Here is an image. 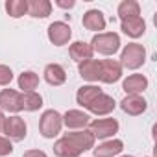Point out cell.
I'll use <instances>...</instances> for the list:
<instances>
[{
	"instance_id": "1",
	"label": "cell",
	"mask_w": 157,
	"mask_h": 157,
	"mask_svg": "<svg viewBox=\"0 0 157 157\" xmlns=\"http://www.w3.org/2000/svg\"><path fill=\"white\" fill-rule=\"evenodd\" d=\"M146 61V48L139 43H128L124 48H122V54H120V65L122 68H128V70H137L144 65Z\"/></svg>"
},
{
	"instance_id": "2",
	"label": "cell",
	"mask_w": 157,
	"mask_h": 157,
	"mask_svg": "<svg viewBox=\"0 0 157 157\" xmlns=\"http://www.w3.org/2000/svg\"><path fill=\"white\" fill-rule=\"evenodd\" d=\"M89 44L93 46V52H98L102 56H115L120 48V37L115 32H102L96 33Z\"/></svg>"
},
{
	"instance_id": "3",
	"label": "cell",
	"mask_w": 157,
	"mask_h": 157,
	"mask_svg": "<svg viewBox=\"0 0 157 157\" xmlns=\"http://www.w3.org/2000/svg\"><path fill=\"white\" fill-rule=\"evenodd\" d=\"M61 128H63V115L57 113L56 109H46L41 115L39 131L44 139H54L56 135L61 133Z\"/></svg>"
},
{
	"instance_id": "4",
	"label": "cell",
	"mask_w": 157,
	"mask_h": 157,
	"mask_svg": "<svg viewBox=\"0 0 157 157\" xmlns=\"http://www.w3.org/2000/svg\"><path fill=\"white\" fill-rule=\"evenodd\" d=\"M2 133H4L6 139H10L13 142H21L28 135V126H26L24 118H21L19 115H11V117H6L4 118Z\"/></svg>"
},
{
	"instance_id": "5",
	"label": "cell",
	"mask_w": 157,
	"mask_h": 157,
	"mask_svg": "<svg viewBox=\"0 0 157 157\" xmlns=\"http://www.w3.org/2000/svg\"><path fill=\"white\" fill-rule=\"evenodd\" d=\"M89 131L94 139H113L118 133V122L117 118H96L89 122Z\"/></svg>"
},
{
	"instance_id": "6",
	"label": "cell",
	"mask_w": 157,
	"mask_h": 157,
	"mask_svg": "<svg viewBox=\"0 0 157 157\" xmlns=\"http://www.w3.org/2000/svg\"><path fill=\"white\" fill-rule=\"evenodd\" d=\"M0 111L6 113H21L22 111V94L15 89H2L0 91Z\"/></svg>"
},
{
	"instance_id": "7",
	"label": "cell",
	"mask_w": 157,
	"mask_h": 157,
	"mask_svg": "<svg viewBox=\"0 0 157 157\" xmlns=\"http://www.w3.org/2000/svg\"><path fill=\"white\" fill-rule=\"evenodd\" d=\"M46 33H48L50 43L56 44V46H65V44L70 41V37H72V30H70V26H68L67 22H61V21L52 22V24L48 26Z\"/></svg>"
},
{
	"instance_id": "8",
	"label": "cell",
	"mask_w": 157,
	"mask_h": 157,
	"mask_svg": "<svg viewBox=\"0 0 157 157\" xmlns=\"http://www.w3.org/2000/svg\"><path fill=\"white\" fill-rule=\"evenodd\" d=\"M122 78V65L117 59H102L100 61V80L102 83H115Z\"/></svg>"
},
{
	"instance_id": "9",
	"label": "cell",
	"mask_w": 157,
	"mask_h": 157,
	"mask_svg": "<svg viewBox=\"0 0 157 157\" xmlns=\"http://www.w3.org/2000/svg\"><path fill=\"white\" fill-rule=\"evenodd\" d=\"M91 122V117L85 111L80 109H68L63 115V126H67V129L78 131V129H85Z\"/></svg>"
},
{
	"instance_id": "10",
	"label": "cell",
	"mask_w": 157,
	"mask_h": 157,
	"mask_svg": "<svg viewBox=\"0 0 157 157\" xmlns=\"http://www.w3.org/2000/svg\"><path fill=\"white\" fill-rule=\"evenodd\" d=\"M146 107H148V102L142 98V94H126L120 102V109L131 117L142 115L146 111Z\"/></svg>"
},
{
	"instance_id": "11",
	"label": "cell",
	"mask_w": 157,
	"mask_h": 157,
	"mask_svg": "<svg viewBox=\"0 0 157 157\" xmlns=\"http://www.w3.org/2000/svg\"><path fill=\"white\" fill-rule=\"evenodd\" d=\"M115 107H117L115 98L109 96V94H105V93H100V94L91 102V105H89L87 109H89L93 115H96V117H105V115L113 113Z\"/></svg>"
},
{
	"instance_id": "12",
	"label": "cell",
	"mask_w": 157,
	"mask_h": 157,
	"mask_svg": "<svg viewBox=\"0 0 157 157\" xmlns=\"http://www.w3.org/2000/svg\"><path fill=\"white\" fill-rule=\"evenodd\" d=\"M63 137H67L76 148H80L82 151H87V150H93L94 148V137L89 129H78V131H68L65 133Z\"/></svg>"
},
{
	"instance_id": "13",
	"label": "cell",
	"mask_w": 157,
	"mask_h": 157,
	"mask_svg": "<svg viewBox=\"0 0 157 157\" xmlns=\"http://www.w3.org/2000/svg\"><path fill=\"white\" fill-rule=\"evenodd\" d=\"M82 24H83L85 30L102 33V30H105V17H104V13L100 10H89V11L83 13Z\"/></svg>"
},
{
	"instance_id": "14",
	"label": "cell",
	"mask_w": 157,
	"mask_h": 157,
	"mask_svg": "<svg viewBox=\"0 0 157 157\" xmlns=\"http://www.w3.org/2000/svg\"><path fill=\"white\" fill-rule=\"evenodd\" d=\"M122 89L126 94H142L148 89V78L142 74H129L122 83Z\"/></svg>"
},
{
	"instance_id": "15",
	"label": "cell",
	"mask_w": 157,
	"mask_h": 157,
	"mask_svg": "<svg viewBox=\"0 0 157 157\" xmlns=\"http://www.w3.org/2000/svg\"><path fill=\"white\" fill-rule=\"evenodd\" d=\"M120 30L131 37V39H139L144 35L146 32V22L142 17H131V19H126V21H120Z\"/></svg>"
},
{
	"instance_id": "16",
	"label": "cell",
	"mask_w": 157,
	"mask_h": 157,
	"mask_svg": "<svg viewBox=\"0 0 157 157\" xmlns=\"http://www.w3.org/2000/svg\"><path fill=\"white\" fill-rule=\"evenodd\" d=\"M122 150H124V142L120 139H109L93 148L94 157H117L118 153H122Z\"/></svg>"
},
{
	"instance_id": "17",
	"label": "cell",
	"mask_w": 157,
	"mask_h": 157,
	"mask_svg": "<svg viewBox=\"0 0 157 157\" xmlns=\"http://www.w3.org/2000/svg\"><path fill=\"white\" fill-rule=\"evenodd\" d=\"M78 72H80L82 80L94 83L100 80V59H87L83 63H78Z\"/></svg>"
},
{
	"instance_id": "18",
	"label": "cell",
	"mask_w": 157,
	"mask_h": 157,
	"mask_svg": "<svg viewBox=\"0 0 157 157\" xmlns=\"http://www.w3.org/2000/svg\"><path fill=\"white\" fill-rule=\"evenodd\" d=\"M43 74H44V82H46L48 85H54V87L63 85V83L67 82V70H65L59 63H50V65H46Z\"/></svg>"
},
{
	"instance_id": "19",
	"label": "cell",
	"mask_w": 157,
	"mask_h": 157,
	"mask_svg": "<svg viewBox=\"0 0 157 157\" xmlns=\"http://www.w3.org/2000/svg\"><path fill=\"white\" fill-rule=\"evenodd\" d=\"M68 54H70V57L76 63H83L87 59H93V54L94 52H93V46L89 43H85V41H76V43L70 44Z\"/></svg>"
},
{
	"instance_id": "20",
	"label": "cell",
	"mask_w": 157,
	"mask_h": 157,
	"mask_svg": "<svg viewBox=\"0 0 157 157\" xmlns=\"http://www.w3.org/2000/svg\"><path fill=\"white\" fill-rule=\"evenodd\" d=\"M102 93V89L98 87V85H93V83H89V85H82L80 89H78V93H76V102H78V105H82V107H89L91 105V102L98 96Z\"/></svg>"
},
{
	"instance_id": "21",
	"label": "cell",
	"mask_w": 157,
	"mask_h": 157,
	"mask_svg": "<svg viewBox=\"0 0 157 157\" xmlns=\"http://www.w3.org/2000/svg\"><path fill=\"white\" fill-rule=\"evenodd\" d=\"M54 153L57 157H80L83 151L80 148H76L67 137H61L54 142Z\"/></svg>"
},
{
	"instance_id": "22",
	"label": "cell",
	"mask_w": 157,
	"mask_h": 157,
	"mask_svg": "<svg viewBox=\"0 0 157 157\" xmlns=\"http://www.w3.org/2000/svg\"><path fill=\"white\" fill-rule=\"evenodd\" d=\"M52 13L50 0H28V15L33 19H46Z\"/></svg>"
},
{
	"instance_id": "23",
	"label": "cell",
	"mask_w": 157,
	"mask_h": 157,
	"mask_svg": "<svg viewBox=\"0 0 157 157\" xmlns=\"http://www.w3.org/2000/svg\"><path fill=\"white\" fill-rule=\"evenodd\" d=\"M118 19L120 21H126V19H131V17H140V6L137 0H122L118 4Z\"/></svg>"
},
{
	"instance_id": "24",
	"label": "cell",
	"mask_w": 157,
	"mask_h": 157,
	"mask_svg": "<svg viewBox=\"0 0 157 157\" xmlns=\"http://www.w3.org/2000/svg\"><path fill=\"white\" fill-rule=\"evenodd\" d=\"M39 87V76L33 70H26L19 76V89H22V93H33Z\"/></svg>"
},
{
	"instance_id": "25",
	"label": "cell",
	"mask_w": 157,
	"mask_h": 157,
	"mask_svg": "<svg viewBox=\"0 0 157 157\" xmlns=\"http://www.w3.org/2000/svg\"><path fill=\"white\" fill-rule=\"evenodd\" d=\"M6 11L11 19H21L28 13V0H8Z\"/></svg>"
},
{
	"instance_id": "26",
	"label": "cell",
	"mask_w": 157,
	"mask_h": 157,
	"mask_svg": "<svg viewBox=\"0 0 157 157\" xmlns=\"http://www.w3.org/2000/svg\"><path fill=\"white\" fill-rule=\"evenodd\" d=\"M21 94H22V109L24 111L33 113L43 107V96L39 93L33 91V93H21Z\"/></svg>"
},
{
	"instance_id": "27",
	"label": "cell",
	"mask_w": 157,
	"mask_h": 157,
	"mask_svg": "<svg viewBox=\"0 0 157 157\" xmlns=\"http://www.w3.org/2000/svg\"><path fill=\"white\" fill-rule=\"evenodd\" d=\"M13 80V70L8 65H0V87L10 85Z\"/></svg>"
},
{
	"instance_id": "28",
	"label": "cell",
	"mask_w": 157,
	"mask_h": 157,
	"mask_svg": "<svg viewBox=\"0 0 157 157\" xmlns=\"http://www.w3.org/2000/svg\"><path fill=\"white\" fill-rule=\"evenodd\" d=\"M13 153V144L10 139L6 137H0V157H8Z\"/></svg>"
},
{
	"instance_id": "29",
	"label": "cell",
	"mask_w": 157,
	"mask_h": 157,
	"mask_svg": "<svg viewBox=\"0 0 157 157\" xmlns=\"http://www.w3.org/2000/svg\"><path fill=\"white\" fill-rule=\"evenodd\" d=\"M56 6L63 8V10H70V8L76 6V2H74V0H68V2H67V0H56Z\"/></svg>"
},
{
	"instance_id": "30",
	"label": "cell",
	"mask_w": 157,
	"mask_h": 157,
	"mask_svg": "<svg viewBox=\"0 0 157 157\" xmlns=\"http://www.w3.org/2000/svg\"><path fill=\"white\" fill-rule=\"evenodd\" d=\"M22 157H48V155L43 150H28V151H24Z\"/></svg>"
},
{
	"instance_id": "31",
	"label": "cell",
	"mask_w": 157,
	"mask_h": 157,
	"mask_svg": "<svg viewBox=\"0 0 157 157\" xmlns=\"http://www.w3.org/2000/svg\"><path fill=\"white\" fill-rule=\"evenodd\" d=\"M4 118H6V117H4V113L0 111V133H2V124H4Z\"/></svg>"
},
{
	"instance_id": "32",
	"label": "cell",
	"mask_w": 157,
	"mask_h": 157,
	"mask_svg": "<svg viewBox=\"0 0 157 157\" xmlns=\"http://www.w3.org/2000/svg\"><path fill=\"white\" fill-rule=\"evenodd\" d=\"M120 157H133V155H120Z\"/></svg>"
}]
</instances>
